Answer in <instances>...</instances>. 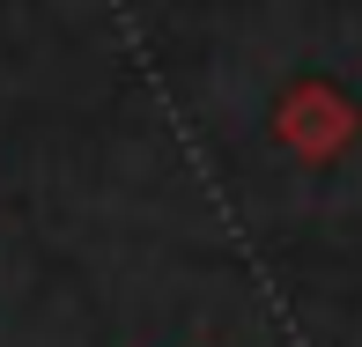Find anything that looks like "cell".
<instances>
[{
  "instance_id": "1",
  "label": "cell",
  "mask_w": 362,
  "mask_h": 347,
  "mask_svg": "<svg viewBox=\"0 0 362 347\" xmlns=\"http://www.w3.org/2000/svg\"><path fill=\"white\" fill-rule=\"evenodd\" d=\"M355 134H362V104L348 89H333V81H318V74L288 81L274 96V141L296 163H340L355 148Z\"/></svg>"
}]
</instances>
